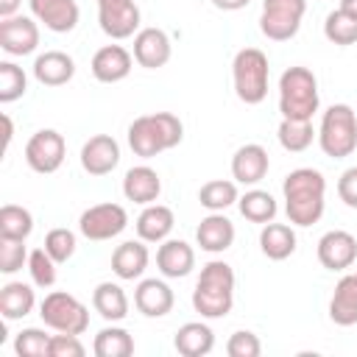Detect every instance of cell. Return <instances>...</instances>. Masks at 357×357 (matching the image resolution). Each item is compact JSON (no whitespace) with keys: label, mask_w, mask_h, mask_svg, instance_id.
Returning a JSON list of instances; mask_svg holds the SVG:
<instances>
[{"label":"cell","mask_w":357,"mask_h":357,"mask_svg":"<svg viewBox=\"0 0 357 357\" xmlns=\"http://www.w3.org/2000/svg\"><path fill=\"white\" fill-rule=\"evenodd\" d=\"M89 67L100 84H120L123 78H128L134 67V56L123 45H103L100 50H95Z\"/></svg>","instance_id":"obj_18"},{"label":"cell","mask_w":357,"mask_h":357,"mask_svg":"<svg viewBox=\"0 0 357 357\" xmlns=\"http://www.w3.org/2000/svg\"><path fill=\"white\" fill-rule=\"evenodd\" d=\"M67 156V142L56 128H39L28 142H25V162L33 173H56L64 165Z\"/></svg>","instance_id":"obj_10"},{"label":"cell","mask_w":357,"mask_h":357,"mask_svg":"<svg viewBox=\"0 0 357 357\" xmlns=\"http://www.w3.org/2000/svg\"><path fill=\"white\" fill-rule=\"evenodd\" d=\"M173 45L162 28H139L134 33V61L145 70H159L170 61Z\"/></svg>","instance_id":"obj_15"},{"label":"cell","mask_w":357,"mask_h":357,"mask_svg":"<svg viewBox=\"0 0 357 357\" xmlns=\"http://www.w3.org/2000/svg\"><path fill=\"white\" fill-rule=\"evenodd\" d=\"M237 206H240V215H243L245 220L262 223V226L271 223V220L276 218V212H279L276 198H273L271 192H265V190H248L245 195L237 198Z\"/></svg>","instance_id":"obj_31"},{"label":"cell","mask_w":357,"mask_h":357,"mask_svg":"<svg viewBox=\"0 0 357 357\" xmlns=\"http://www.w3.org/2000/svg\"><path fill=\"white\" fill-rule=\"evenodd\" d=\"M92 351L98 357H128L134 354V337L123 326H103L92 340Z\"/></svg>","instance_id":"obj_32"},{"label":"cell","mask_w":357,"mask_h":357,"mask_svg":"<svg viewBox=\"0 0 357 357\" xmlns=\"http://www.w3.org/2000/svg\"><path fill=\"white\" fill-rule=\"evenodd\" d=\"M173 346L184 357H204L215 349V332L204 321H190V324L178 326V332L173 337Z\"/></svg>","instance_id":"obj_27"},{"label":"cell","mask_w":357,"mask_h":357,"mask_svg":"<svg viewBox=\"0 0 357 357\" xmlns=\"http://www.w3.org/2000/svg\"><path fill=\"white\" fill-rule=\"evenodd\" d=\"M318 78L307 67H287L279 78V112L287 120H312L318 112Z\"/></svg>","instance_id":"obj_4"},{"label":"cell","mask_w":357,"mask_h":357,"mask_svg":"<svg viewBox=\"0 0 357 357\" xmlns=\"http://www.w3.org/2000/svg\"><path fill=\"white\" fill-rule=\"evenodd\" d=\"M307 11V0H262L259 31L271 42H287L298 33Z\"/></svg>","instance_id":"obj_8"},{"label":"cell","mask_w":357,"mask_h":357,"mask_svg":"<svg viewBox=\"0 0 357 357\" xmlns=\"http://www.w3.org/2000/svg\"><path fill=\"white\" fill-rule=\"evenodd\" d=\"M195 240H198L201 251L223 254L234 243V223L223 212H209L206 218H201V223L195 229Z\"/></svg>","instance_id":"obj_21"},{"label":"cell","mask_w":357,"mask_h":357,"mask_svg":"<svg viewBox=\"0 0 357 357\" xmlns=\"http://www.w3.org/2000/svg\"><path fill=\"white\" fill-rule=\"evenodd\" d=\"M98 22L109 39H128L139 31V6L134 0H98Z\"/></svg>","instance_id":"obj_11"},{"label":"cell","mask_w":357,"mask_h":357,"mask_svg":"<svg viewBox=\"0 0 357 357\" xmlns=\"http://www.w3.org/2000/svg\"><path fill=\"white\" fill-rule=\"evenodd\" d=\"M22 0H0V17H14Z\"/></svg>","instance_id":"obj_46"},{"label":"cell","mask_w":357,"mask_h":357,"mask_svg":"<svg viewBox=\"0 0 357 357\" xmlns=\"http://www.w3.org/2000/svg\"><path fill=\"white\" fill-rule=\"evenodd\" d=\"M176 304V296L162 279H142L134 290V307L145 318H165Z\"/></svg>","instance_id":"obj_20"},{"label":"cell","mask_w":357,"mask_h":357,"mask_svg":"<svg viewBox=\"0 0 357 357\" xmlns=\"http://www.w3.org/2000/svg\"><path fill=\"white\" fill-rule=\"evenodd\" d=\"M284 212L293 226H312L326 206V178L315 167H296L282 181Z\"/></svg>","instance_id":"obj_1"},{"label":"cell","mask_w":357,"mask_h":357,"mask_svg":"<svg viewBox=\"0 0 357 357\" xmlns=\"http://www.w3.org/2000/svg\"><path fill=\"white\" fill-rule=\"evenodd\" d=\"M28 78L14 61H0V103H14L25 95Z\"/></svg>","instance_id":"obj_37"},{"label":"cell","mask_w":357,"mask_h":357,"mask_svg":"<svg viewBox=\"0 0 357 357\" xmlns=\"http://www.w3.org/2000/svg\"><path fill=\"white\" fill-rule=\"evenodd\" d=\"M0 47L8 56H31L39 47V25L33 17L14 14L0 20Z\"/></svg>","instance_id":"obj_12"},{"label":"cell","mask_w":357,"mask_h":357,"mask_svg":"<svg viewBox=\"0 0 357 357\" xmlns=\"http://www.w3.org/2000/svg\"><path fill=\"white\" fill-rule=\"evenodd\" d=\"M337 195H340V201L346 206L357 209V167H349V170L340 173V178H337Z\"/></svg>","instance_id":"obj_44"},{"label":"cell","mask_w":357,"mask_h":357,"mask_svg":"<svg viewBox=\"0 0 357 357\" xmlns=\"http://www.w3.org/2000/svg\"><path fill=\"white\" fill-rule=\"evenodd\" d=\"M268 78H271L268 56L259 47L237 50V56L231 61V81H234V92L243 103H248V106L262 103L268 95Z\"/></svg>","instance_id":"obj_6"},{"label":"cell","mask_w":357,"mask_h":357,"mask_svg":"<svg viewBox=\"0 0 357 357\" xmlns=\"http://www.w3.org/2000/svg\"><path fill=\"white\" fill-rule=\"evenodd\" d=\"M75 231H70V229H64V226H59V229H50L47 234H45V251L61 265V262H67V259H73V254H75Z\"/></svg>","instance_id":"obj_40"},{"label":"cell","mask_w":357,"mask_h":357,"mask_svg":"<svg viewBox=\"0 0 357 357\" xmlns=\"http://www.w3.org/2000/svg\"><path fill=\"white\" fill-rule=\"evenodd\" d=\"M14 351L20 357H50V335H45V329L28 326L17 335Z\"/></svg>","instance_id":"obj_39"},{"label":"cell","mask_w":357,"mask_h":357,"mask_svg":"<svg viewBox=\"0 0 357 357\" xmlns=\"http://www.w3.org/2000/svg\"><path fill=\"white\" fill-rule=\"evenodd\" d=\"M84 343L78 340V335H50V357H84Z\"/></svg>","instance_id":"obj_43"},{"label":"cell","mask_w":357,"mask_h":357,"mask_svg":"<svg viewBox=\"0 0 357 357\" xmlns=\"http://www.w3.org/2000/svg\"><path fill=\"white\" fill-rule=\"evenodd\" d=\"M117 162H120V145L109 134H95L81 148V167L89 176H106L117 167Z\"/></svg>","instance_id":"obj_17"},{"label":"cell","mask_w":357,"mask_h":357,"mask_svg":"<svg viewBox=\"0 0 357 357\" xmlns=\"http://www.w3.org/2000/svg\"><path fill=\"white\" fill-rule=\"evenodd\" d=\"M39 315H42L45 326H50L56 332H67V335H84L89 326V310L84 307V301H78L67 290L47 293L39 304Z\"/></svg>","instance_id":"obj_7"},{"label":"cell","mask_w":357,"mask_h":357,"mask_svg":"<svg viewBox=\"0 0 357 357\" xmlns=\"http://www.w3.org/2000/svg\"><path fill=\"white\" fill-rule=\"evenodd\" d=\"M3 126H6V148L11 145V137H14V126H11V117L3 114Z\"/></svg>","instance_id":"obj_47"},{"label":"cell","mask_w":357,"mask_h":357,"mask_svg":"<svg viewBox=\"0 0 357 357\" xmlns=\"http://www.w3.org/2000/svg\"><path fill=\"white\" fill-rule=\"evenodd\" d=\"M148 259H151V254H148L145 240H126L112 251V271L117 279L134 282L145 273Z\"/></svg>","instance_id":"obj_23"},{"label":"cell","mask_w":357,"mask_h":357,"mask_svg":"<svg viewBox=\"0 0 357 357\" xmlns=\"http://www.w3.org/2000/svg\"><path fill=\"white\" fill-rule=\"evenodd\" d=\"M28 6H31V17L53 33H70L81 17L75 0H28Z\"/></svg>","instance_id":"obj_14"},{"label":"cell","mask_w":357,"mask_h":357,"mask_svg":"<svg viewBox=\"0 0 357 357\" xmlns=\"http://www.w3.org/2000/svg\"><path fill=\"white\" fill-rule=\"evenodd\" d=\"M33 231V215L25 206L17 204H6L0 209V237L8 240H28V234Z\"/></svg>","instance_id":"obj_35"},{"label":"cell","mask_w":357,"mask_h":357,"mask_svg":"<svg viewBox=\"0 0 357 357\" xmlns=\"http://www.w3.org/2000/svg\"><path fill=\"white\" fill-rule=\"evenodd\" d=\"M337 8H343V11H349L351 17H357V0H340V6Z\"/></svg>","instance_id":"obj_48"},{"label":"cell","mask_w":357,"mask_h":357,"mask_svg":"<svg viewBox=\"0 0 357 357\" xmlns=\"http://www.w3.org/2000/svg\"><path fill=\"white\" fill-rule=\"evenodd\" d=\"M36 307V296L31 284L22 282H8L0 287V315L6 321H20Z\"/></svg>","instance_id":"obj_30"},{"label":"cell","mask_w":357,"mask_h":357,"mask_svg":"<svg viewBox=\"0 0 357 357\" xmlns=\"http://www.w3.org/2000/svg\"><path fill=\"white\" fill-rule=\"evenodd\" d=\"M268 167H271V159H268V151L259 142L240 145L231 156V178L237 184H245V187L259 184L268 176Z\"/></svg>","instance_id":"obj_16"},{"label":"cell","mask_w":357,"mask_h":357,"mask_svg":"<svg viewBox=\"0 0 357 357\" xmlns=\"http://www.w3.org/2000/svg\"><path fill=\"white\" fill-rule=\"evenodd\" d=\"M329 318L337 326L357 324V273H346L335 284V293L329 301Z\"/></svg>","instance_id":"obj_26"},{"label":"cell","mask_w":357,"mask_h":357,"mask_svg":"<svg viewBox=\"0 0 357 357\" xmlns=\"http://www.w3.org/2000/svg\"><path fill=\"white\" fill-rule=\"evenodd\" d=\"M156 268L165 279H184L195 268V251L184 240H162L156 248Z\"/></svg>","instance_id":"obj_19"},{"label":"cell","mask_w":357,"mask_h":357,"mask_svg":"<svg viewBox=\"0 0 357 357\" xmlns=\"http://www.w3.org/2000/svg\"><path fill=\"white\" fill-rule=\"evenodd\" d=\"M92 307L103 321H123L128 315V296L117 282H100L92 290Z\"/></svg>","instance_id":"obj_28"},{"label":"cell","mask_w":357,"mask_h":357,"mask_svg":"<svg viewBox=\"0 0 357 357\" xmlns=\"http://www.w3.org/2000/svg\"><path fill=\"white\" fill-rule=\"evenodd\" d=\"M75 75V61L64 50H45L33 61V78L42 86H64Z\"/></svg>","instance_id":"obj_22"},{"label":"cell","mask_w":357,"mask_h":357,"mask_svg":"<svg viewBox=\"0 0 357 357\" xmlns=\"http://www.w3.org/2000/svg\"><path fill=\"white\" fill-rule=\"evenodd\" d=\"M259 248L268 259L282 262L296 251V231L287 223H265L259 231Z\"/></svg>","instance_id":"obj_29"},{"label":"cell","mask_w":357,"mask_h":357,"mask_svg":"<svg viewBox=\"0 0 357 357\" xmlns=\"http://www.w3.org/2000/svg\"><path fill=\"white\" fill-rule=\"evenodd\" d=\"M159 192H162V178L148 165H137L123 176V195L134 204H142V206L156 204Z\"/></svg>","instance_id":"obj_24"},{"label":"cell","mask_w":357,"mask_h":357,"mask_svg":"<svg viewBox=\"0 0 357 357\" xmlns=\"http://www.w3.org/2000/svg\"><path fill=\"white\" fill-rule=\"evenodd\" d=\"M324 36L332 42V45H354L357 42V17H351L349 11L343 8H335L326 14L324 20Z\"/></svg>","instance_id":"obj_36"},{"label":"cell","mask_w":357,"mask_h":357,"mask_svg":"<svg viewBox=\"0 0 357 357\" xmlns=\"http://www.w3.org/2000/svg\"><path fill=\"white\" fill-rule=\"evenodd\" d=\"M137 237L145 240V243H162L167 240V234L173 231L176 226V218H173V209L165 206V204H148L139 218H137Z\"/></svg>","instance_id":"obj_25"},{"label":"cell","mask_w":357,"mask_h":357,"mask_svg":"<svg viewBox=\"0 0 357 357\" xmlns=\"http://www.w3.org/2000/svg\"><path fill=\"white\" fill-rule=\"evenodd\" d=\"M251 0H212V6L215 8H220V11H240V8H245Z\"/></svg>","instance_id":"obj_45"},{"label":"cell","mask_w":357,"mask_h":357,"mask_svg":"<svg viewBox=\"0 0 357 357\" xmlns=\"http://www.w3.org/2000/svg\"><path fill=\"white\" fill-rule=\"evenodd\" d=\"M192 307L201 318H226L234 307V271L223 259H212L201 268L195 290H192Z\"/></svg>","instance_id":"obj_2"},{"label":"cell","mask_w":357,"mask_h":357,"mask_svg":"<svg viewBox=\"0 0 357 357\" xmlns=\"http://www.w3.org/2000/svg\"><path fill=\"white\" fill-rule=\"evenodd\" d=\"M56 259L45 248H33L28 254V273L36 287H53L56 284Z\"/></svg>","instance_id":"obj_38"},{"label":"cell","mask_w":357,"mask_h":357,"mask_svg":"<svg viewBox=\"0 0 357 357\" xmlns=\"http://www.w3.org/2000/svg\"><path fill=\"white\" fill-rule=\"evenodd\" d=\"M181 139H184V126L173 112L139 114L128 126V145L142 159H153L162 151L176 148Z\"/></svg>","instance_id":"obj_3"},{"label":"cell","mask_w":357,"mask_h":357,"mask_svg":"<svg viewBox=\"0 0 357 357\" xmlns=\"http://www.w3.org/2000/svg\"><path fill=\"white\" fill-rule=\"evenodd\" d=\"M128 226V212L120 206V204H95L89 209L81 212L78 218V231L86 237V240H112L117 234H123V229Z\"/></svg>","instance_id":"obj_9"},{"label":"cell","mask_w":357,"mask_h":357,"mask_svg":"<svg viewBox=\"0 0 357 357\" xmlns=\"http://www.w3.org/2000/svg\"><path fill=\"white\" fill-rule=\"evenodd\" d=\"M259 351H262V343L248 329H240L226 340V354L229 357H259Z\"/></svg>","instance_id":"obj_42"},{"label":"cell","mask_w":357,"mask_h":357,"mask_svg":"<svg viewBox=\"0 0 357 357\" xmlns=\"http://www.w3.org/2000/svg\"><path fill=\"white\" fill-rule=\"evenodd\" d=\"M276 137H279V145L284 151L301 153V151H307L312 145L315 128H312V120H287V117H282Z\"/></svg>","instance_id":"obj_33"},{"label":"cell","mask_w":357,"mask_h":357,"mask_svg":"<svg viewBox=\"0 0 357 357\" xmlns=\"http://www.w3.org/2000/svg\"><path fill=\"white\" fill-rule=\"evenodd\" d=\"M357 259V237L343 229H332L318 240V262L326 271H346Z\"/></svg>","instance_id":"obj_13"},{"label":"cell","mask_w":357,"mask_h":357,"mask_svg":"<svg viewBox=\"0 0 357 357\" xmlns=\"http://www.w3.org/2000/svg\"><path fill=\"white\" fill-rule=\"evenodd\" d=\"M237 184L226 181V178H212L198 190V204L209 212H223L231 204H237Z\"/></svg>","instance_id":"obj_34"},{"label":"cell","mask_w":357,"mask_h":357,"mask_svg":"<svg viewBox=\"0 0 357 357\" xmlns=\"http://www.w3.org/2000/svg\"><path fill=\"white\" fill-rule=\"evenodd\" d=\"M25 240H8V237H0V271L6 276L17 273L22 265H28V251L22 245Z\"/></svg>","instance_id":"obj_41"},{"label":"cell","mask_w":357,"mask_h":357,"mask_svg":"<svg viewBox=\"0 0 357 357\" xmlns=\"http://www.w3.org/2000/svg\"><path fill=\"white\" fill-rule=\"evenodd\" d=\"M318 145L332 159H346L357 148V112L349 103H332L318 128Z\"/></svg>","instance_id":"obj_5"}]
</instances>
